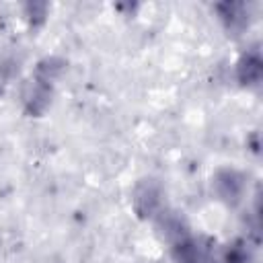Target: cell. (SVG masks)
<instances>
[{"label":"cell","mask_w":263,"mask_h":263,"mask_svg":"<svg viewBox=\"0 0 263 263\" xmlns=\"http://www.w3.org/2000/svg\"><path fill=\"white\" fill-rule=\"evenodd\" d=\"M64 68L66 60L58 55H45L35 64V70L21 86V105L29 117H43L47 113Z\"/></svg>","instance_id":"6da1fadb"},{"label":"cell","mask_w":263,"mask_h":263,"mask_svg":"<svg viewBox=\"0 0 263 263\" xmlns=\"http://www.w3.org/2000/svg\"><path fill=\"white\" fill-rule=\"evenodd\" d=\"M132 208L140 220H156L164 210V187L156 177H142L132 191Z\"/></svg>","instance_id":"7a4b0ae2"},{"label":"cell","mask_w":263,"mask_h":263,"mask_svg":"<svg viewBox=\"0 0 263 263\" xmlns=\"http://www.w3.org/2000/svg\"><path fill=\"white\" fill-rule=\"evenodd\" d=\"M220 263H253V251H251L249 240L236 238L228 242L226 247H222Z\"/></svg>","instance_id":"52a82bcc"},{"label":"cell","mask_w":263,"mask_h":263,"mask_svg":"<svg viewBox=\"0 0 263 263\" xmlns=\"http://www.w3.org/2000/svg\"><path fill=\"white\" fill-rule=\"evenodd\" d=\"M247 148H249L255 156H259V152H261V142H259V132H257V129L251 132V136L247 138Z\"/></svg>","instance_id":"9c48e42d"},{"label":"cell","mask_w":263,"mask_h":263,"mask_svg":"<svg viewBox=\"0 0 263 263\" xmlns=\"http://www.w3.org/2000/svg\"><path fill=\"white\" fill-rule=\"evenodd\" d=\"M212 12L216 14L218 23L230 37L242 35L251 25V6L247 2H236V0L216 2L212 6Z\"/></svg>","instance_id":"277c9868"},{"label":"cell","mask_w":263,"mask_h":263,"mask_svg":"<svg viewBox=\"0 0 263 263\" xmlns=\"http://www.w3.org/2000/svg\"><path fill=\"white\" fill-rule=\"evenodd\" d=\"M212 193L226 208L242 203L247 193V175L234 166H220L212 175Z\"/></svg>","instance_id":"3957f363"},{"label":"cell","mask_w":263,"mask_h":263,"mask_svg":"<svg viewBox=\"0 0 263 263\" xmlns=\"http://www.w3.org/2000/svg\"><path fill=\"white\" fill-rule=\"evenodd\" d=\"M168 253L175 263H218L210 247L191 234V230L168 240Z\"/></svg>","instance_id":"5b68a950"},{"label":"cell","mask_w":263,"mask_h":263,"mask_svg":"<svg viewBox=\"0 0 263 263\" xmlns=\"http://www.w3.org/2000/svg\"><path fill=\"white\" fill-rule=\"evenodd\" d=\"M23 14L27 18V23L31 25V29L43 27L49 14V4L47 2H27L23 4Z\"/></svg>","instance_id":"ba28073f"},{"label":"cell","mask_w":263,"mask_h":263,"mask_svg":"<svg viewBox=\"0 0 263 263\" xmlns=\"http://www.w3.org/2000/svg\"><path fill=\"white\" fill-rule=\"evenodd\" d=\"M234 78L242 88H257L263 80V55L261 47L249 45L240 51V55L234 62Z\"/></svg>","instance_id":"8992f818"}]
</instances>
